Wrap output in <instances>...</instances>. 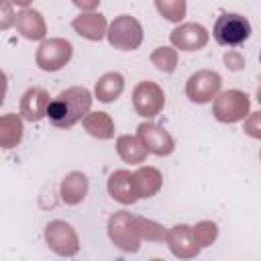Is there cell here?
<instances>
[{"label": "cell", "mask_w": 261, "mask_h": 261, "mask_svg": "<svg viewBox=\"0 0 261 261\" xmlns=\"http://www.w3.org/2000/svg\"><path fill=\"white\" fill-rule=\"evenodd\" d=\"M222 88V77L212 69H200L190 75L186 84V96L196 104H206L214 100V96Z\"/></svg>", "instance_id": "9"}, {"label": "cell", "mask_w": 261, "mask_h": 261, "mask_svg": "<svg viewBox=\"0 0 261 261\" xmlns=\"http://www.w3.org/2000/svg\"><path fill=\"white\" fill-rule=\"evenodd\" d=\"M10 2H12V4H16V6H22V8H27V6H29L33 0H10Z\"/></svg>", "instance_id": "32"}, {"label": "cell", "mask_w": 261, "mask_h": 261, "mask_svg": "<svg viewBox=\"0 0 261 261\" xmlns=\"http://www.w3.org/2000/svg\"><path fill=\"white\" fill-rule=\"evenodd\" d=\"M51 98L43 88H29L20 98V116L29 122H39L47 116V106Z\"/></svg>", "instance_id": "13"}, {"label": "cell", "mask_w": 261, "mask_h": 261, "mask_svg": "<svg viewBox=\"0 0 261 261\" xmlns=\"http://www.w3.org/2000/svg\"><path fill=\"white\" fill-rule=\"evenodd\" d=\"M137 220V228H139V234L143 241H155V243H163L165 241V234H167V228L155 220H149V218H143V216H135Z\"/></svg>", "instance_id": "25"}, {"label": "cell", "mask_w": 261, "mask_h": 261, "mask_svg": "<svg viewBox=\"0 0 261 261\" xmlns=\"http://www.w3.org/2000/svg\"><path fill=\"white\" fill-rule=\"evenodd\" d=\"M133 184H135V192L139 198H153L161 190L163 177L157 167L143 165L137 171H133Z\"/></svg>", "instance_id": "18"}, {"label": "cell", "mask_w": 261, "mask_h": 261, "mask_svg": "<svg viewBox=\"0 0 261 261\" xmlns=\"http://www.w3.org/2000/svg\"><path fill=\"white\" fill-rule=\"evenodd\" d=\"M106 37H108V43L114 47V49H120V51H135L141 47L143 43V27L141 22L130 16V14H120L116 16L110 27L106 29Z\"/></svg>", "instance_id": "5"}, {"label": "cell", "mask_w": 261, "mask_h": 261, "mask_svg": "<svg viewBox=\"0 0 261 261\" xmlns=\"http://www.w3.org/2000/svg\"><path fill=\"white\" fill-rule=\"evenodd\" d=\"M14 27H16V31H18L24 39H29V41H43L45 35H47V24H45L43 14H41L39 10H35V8H29V6L22 8V10L16 14Z\"/></svg>", "instance_id": "14"}, {"label": "cell", "mask_w": 261, "mask_h": 261, "mask_svg": "<svg viewBox=\"0 0 261 261\" xmlns=\"http://www.w3.org/2000/svg\"><path fill=\"white\" fill-rule=\"evenodd\" d=\"M212 37L222 47H237L243 45L251 37V22L237 12H224L216 18Z\"/></svg>", "instance_id": "4"}, {"label": "cell", "mask_w": 261, "mask_h": 261, "mask_svg": "<svg viewBox=\"0 0 261 261\" xmlns=\"http://www.w3.org/2000/svg\"><path fill=\"white\" fill-rule=\"evenodd\" d=\"M155 8L157 12L169 20V22H179L184 20L186 16V10H188V4L186 0H155Z\"/></svg>", "instance_id": "24"}, {"label": "cell", "mask_w": 261, "mask_h": 261, "mask_svg": "<svg viewBox=\"0 0 261 261\" xmlns=\"http://www.w3.org/2000/svg\"><path fill=\"white\" fill-rule=\"evenodd\" d=\"M137 137L141 139V143L145 145V149L149 153L159 155V157H167L175 149L173 137L163 126L153 124V122H141L137 128Z\"/></svg>", "instance_id": "10"}, {"label": "cell", "mask_w": 261, "mask_h": 261, "mask_svg": "<svg viewBox=\"0 0 261 261\" xmlns=\"http://www.w3.org/2000/svg\"><path fill=\"white\" fill-rule=\"evenodd\" d=\"M108 194L112 200H116L118 204H135L139 200L137 192H135V184H133V173L128 169H118L108 177Z\"/></svg>", "instance_id": "15"}, {"label": "cell", "mask_w": 261, "mask_h": 261, "mask_svg": "<svg viewBox=\"0 0 261 261\" xmlns=\"http://www.w3.org/2000/svg\"><path fill=\"white\" fill-rule=\"evenodd\" d=\"M14 8L10 0H0V31H6L10 27H14Z\"/></svg>", "instance_id": "27"}, {"label": "cell", "mask_w": 261, "mask_h": 261, "mask_svg": "<svg viewBox=\"0 0 261 261\" xmlns=\"http://www.w3.org/2000/svg\"><path fill=\"white\" fill-rule=\"evenodd\" d=\"M88 175L82 173V171H71L67 173L63 179H61V186H59V194H61V200L69 206H75L80 202L86 200L88 196Z\"/></svg>", "instance_id": "17"}, {"label": "cell", "mask_w": 261, "mask_h": 261, "mask_svg": "<svg viewBox=\"0 0 261 261\" xmlns=\"http://www.w3.org/2000/svg\"><path fill=\"white\" fill-rule=\"evenodd\" d=\"M82 124L86 128V133L94 139H112L114 137V120L110 118L108 112H88L84 118H82Z\"/></svg>", "instance_id": "19"}, {"label": "cell", "mask_w": 261, "mask_h": 261, "mask_svg": "<svg viewBox=\"0 0 261 261\" xmlns=\"http://www.w3.org/2000/svg\"><path fill=\"white\" fill-rule=\"evenodd\" d=\"M6 90H8V77H6V73L0 69V106L4 104V98H6Z\"/></svg>", "instance_id": "31"}, {"label": "cell", "mask_w": 261, "mask_h": 261, "mask_svg": "<svg viewBox=\"0 0 261 261\" xmlns=\"http://www.w3.org/2000/svg\"><path fill=\"white\" fill-rule=\"evenodd\" d=\"M208 31L200 24V22H184L179 27H175L169 35V41L175 49L181 51H198L204 49L208 43Z\"/></svg>", "instance_id": "11"}, {"label": "cell", "mask_w": 261, "mask_h": 261, "mask_svg": "<svg viewBox=\"0 0 261 261\" xmlns=\"http://www.w3.org/2000/svg\"><path fill=\"white\" fill-rule=\"evenodd\" d=\"M165 243L169 251L179 259H194L200 253V247L194 243V237H192V226L188 224L171 226L165 234Z\"/></svg>", "instance_id": "12"}, {"label": "cell", "mask_w": 261, "mask_h": 261, "mask_svg": "<svg viewBox=\"0 0 261 261\" xmlns=\"http://www.w3.org/2000/svg\"><path fill=\"white\" fill-rule=\"evenodd\" d=\"M224 63H226V67H228V69L239 71V69H243V67H245V57H243L239 51H228V53L224 55Z\"/></svg>", "instance_id": "29"}, {"label": "cell", "mask_w": 261, "mask_h": 261, "mask_svg": "<svg viewBox=\"0 0 261 261\" xmlns=\"http://www.w3.org/2000/svg\"><path fill=\"white\" fill-rule=\"evenodd\" d=\"M73 55V47L67 39L55 37V39H45L35 55V61L39 65V69L43 71H59L61 67H65L69 63Z\"/></svg>", "instance_id": "6"}, {"label": "cell", "mask_w": 261, "mask_h": 261, "mask_svg": "<svg viewBox=\"0 0 261 261\" xmlns=\"http://www.w3.org/2000/svg\"><path fill=\"white\" fill-rule=\"evenodd\" d=\"M259 122H261V112H253L251 116H247V118H245V133L251 135L253 139H259V137H261V126H259Z\"/></svg>", "instance_id": "28"}, {"label": "cell", "mask_w": 261, "mask_h": 261, "mask_svg": "<svg viewBox=\"0 0 261 261\" xmlns=\"http://www.w3.org/2000/svg\"><path fill=\"white\" fill-rule=\"evenodd\" d=\"M92 108V94L84 86H73L59 92L47 106V116L57 128H71Z\"/></svg>", "instance_id": "1"}, {"label": "cell", "mask_w": 261, "mask_h": 261, "mask_svg": "<svg viewBox=\"0 0 261 261\" xmlns=\"http://www.w3.org/2000/svg\"><path fill=\"white\" fill-rule=\"evenodd\" d=\"M122 90H124V77L118 71H108L102 77H98L94 94L100 102L108 104V102H114L122 94Z\"/></svg>", "instance_id": "21"}, {"label": "cell", "mask_w": 261, "mask_h": 261, "mask_svg": "<svg viewBox=\"0 0 261 261\" xmlns=\"http://www.w3.org/2000/svg\"><path fill=\"white\" fill-rule=\"evenodd\" d=\"M133 106H135L137 114L143 116V118L157 116L165 106L163 88L155 82H149V80L139 82L133 90Z\"/></svg>", "instance_id": "8"}, {"label": "cell", "mask_w": 261, "mask_h": 261, "mask_svg": "<svg viewBox=\"0 0 261 261\" xmlns=\"http://www.w3.org/2000/svg\"><path fill=\"white\" fill-rule=\"evenodd\" d=\"M71 2H73V6H77V8L84 10V12H92V10H96L98 4H100V0H71Z\"/></svg>", "instance_id": "30"}, {"label": "cell", "mask_w": 261, "mask_h": 261, "mask_svg": "<svg viewBox=\"0 0 261 261\" xmlns=\"http://www.w3.org/2000/svg\"><path fill=\"white\" fill-rule=\"evenodd\" d=\"M249 110H251V100L241 90H226L214 96L212 114L218 122L232 124V122L245 120L249 116Z\"/></svg>", "instance_id": "3"}, {"label": "cell", "mask_w": 261, "mask_h": 261, "mask_svg": "<svg viewBox=\"0 0 261 261\" xmlns=\"http://www.w3.org/2000/svg\"><path fill=\"white\" fill-rule=\"evenodd\" d=\"M151 63L163 73H173L177 67V49L175 47H157L151 53Z\"/></svg>", "instance_id": "23"}, {"label": "cell", "mask_w": 261, "mask_h": 261, "mask_svg": "<svg viewBox=\"0 0 261 261\" xmlns=\"http://www.w3.org/2000/svg\"><path fill=\"white\" fill-rule=\"evenodd\" d=\"M71 29L80 37H84L88 41H102L104 35H106L108 24H106V16L104 14H100V12H84V14L75 16L71 20Z\"/></svg>", "instance_id": "16"}, {"label": "cell", "mask_w": 261, "mask_h": 261, "mask_svg": "<svg viewBox=\"0 0 261 261\" xmlns=\"http://www.w3.org/2000/svg\"><path fill=\"white\" fill-rule=\"evenodd\" d=\"M22 118L18 114L0 116V149H14L22 141Z\"/></svg>", "instance_id": "22"}, {"label": "cell", "mask_w": 261, "mask_h": 261, "mask_svg": "<svg viewBox=\"0 0 261 261\" xmlns=\"http://www.w3.org/2000/svg\"><path fill=\"white\" fill-rule=\"evenodd\" d=\"M108 239L112 241L114 247H118L124 253H137L141 247V234L137 228V220L130 212H114L108 218Z\"/></svg>", "instance_id": "2"}, {"label": "cell", "mask_w": 261, "mask_h": 261, "mask_svg": "<svg viewBox=\"0 0 261 261\" xmlns=\"http://www.w3.org/2000/svg\"><path fill=\"white\" fill-rule=\"evenodd\" d=\"M116 153L118 157L124 161V163H130V165H139L147 159V149L145 145L141 143L139 137L135 135H122L116 139Z\"/></svg>", "instance_id": "20"}, {"label": "cell", "mask_w": 261, "mask_h": 261, "mask_svg": "<svg viewBox=\"0 0 261 261\" xmlns=\"http://www.w3.org/2000/svg\"><path fill=\"white\" fill-rule=\"evenodd\" d=\"M192 237H194V243L200 249L210 247L218 237V226L212 220H200L196 226H192Z\"/></svg>", "instance_id": "26"}, {"label": "cell", "mask_w": 261, "mask_h": 261, "mask_svg": "<svg viewBox=\"0 0 261 261\" xmlns=\"http://www.w3.org/2000/svg\"><path fill=\"white\" fill-rule=\"evenodd\" d=\"M45 243L61 257H73L80 251V239L75 228L65 220H51L45 226Z\"/></svg>", "instance_id": "7"}]
</instances>
